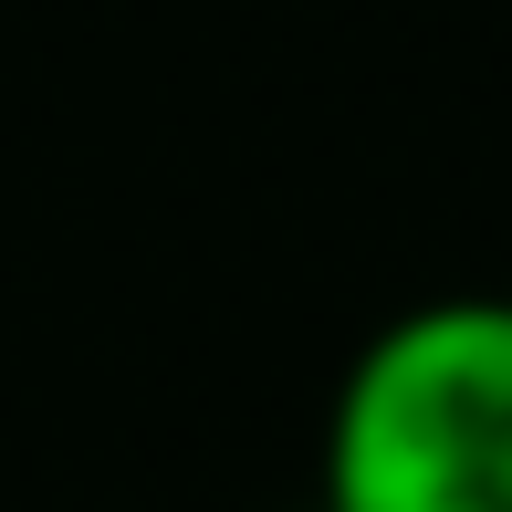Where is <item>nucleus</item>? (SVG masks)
Here are the masks:
<instances>
[{"instance_id": "f257e3e1", "label": "nucleus", "mask_w": 512, "mask_h": 512, "mask_svg": "<svg viewBox=\"0 0 512 512\" xmlns=\"http://www.w3.org/2000/svg\"><path fill=\"white\" fill-rule=\"evenodd\" d=\"M314 512H512V293H439L356 345Z\"/></svg>"}]
</instances>
